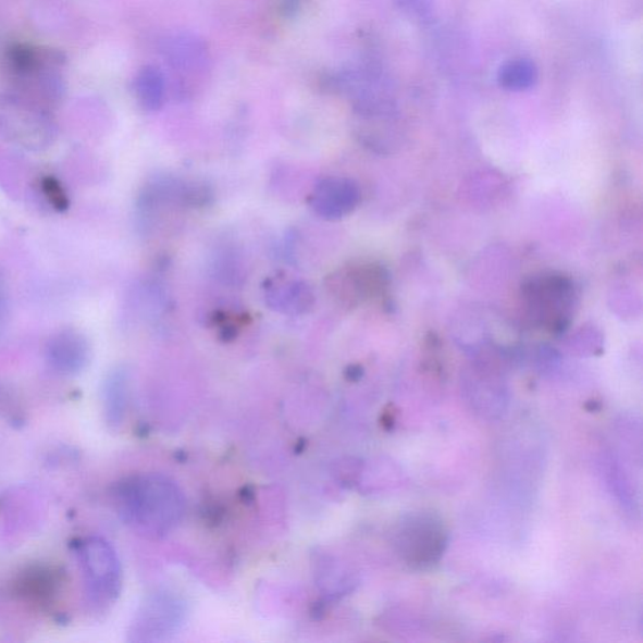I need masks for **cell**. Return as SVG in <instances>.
I'll use <instances>...</instances> for the list:
<instances>
[{
  "instance_id": "cell-1",
  "label": "cell",
  "mask_w": 643,
  "mask_h": 643,
  "mask_svg": "<svg viewBox=\"0 0 643 643\" xmlns=\"http://www.w3.org/2000/svg\"><path fill=\"white\" fill-rule=\"evenodd\" d=\"M111 498L118 516L146 539H164L181 524L186 509L184 492L173 479L143 473L121 479Z\"/></svg>"
},
{
  "instance_id": "cell-15",
  "label": "cell",
  "mask_w": 643,
  "mask_h": 643,
  "mask_svg": "<svg viewBox=\"0 0 643 643\" xmlns=\"http://www.w3.org/2000/svg\"><path fill=\"white\" fill-rule=\"evenodd\" d=\"M11 306L10 298L3 286H0V335L5 329L8 320H10Z\"/></svg>"
},
{
  "instance_id": "cell-8",
  "label": "cell",
  "mask_w": 643,
  "mask_h": 643,
  "mask_svg": "<svg viewBox=\"0 0 643 643\" xmlns=\"http://www.w3.org/2000/svg\"><path fill=\"white\" fill-rule=\"evenodd\" d=\"M265 305L286 316H304L312 311L316 296L305 281L273 276L263 286Z\"/></svg>"
},
{
  "instance_id": "cell-5",
  "label": "cell",
  "mask_w": 643,
  "mask_h": 643,
  "mask_svg": "<svg viewBox=\"0 0 643 643\" xmlns=\"http://www.w3.org/2000/svg\"><path fill=\"white\" fill-rule=\"evenodd\" d=\"M161 53L170 71L182 85L203 75L209 67L210 54L203 40L190 32H177L161 44Z\"/></svg>"
},
{
  "instance_id": "cell-4",
  "label": "cell",
  "mask_w": 643,
  "mask_h": 643,
  "mask_svg": "<svg viewBox=\"0 0 643 643\" xmlns=\"http://www.w3.org/2000/svg\"><path fill=\"white\" fill-rule=\"evenodd\" d=\"M397 544L407 565L429 568L437 564L447 545V532L441 518L430 512L407 516L397 532Z\"/></svg>"
},
{
  "instance_id": "cell-11",
  "label": "cell",
  "mask_w": 643,
  "mask_h": 643,
  "mask_svg": "<svg viewBox=\"0 0 643 643\" xmlns=\"http://www.w3.org/2000/svg\"><path fill=\"white\" fill-rule=\"evenodd\" d=\"M61 582L60 572L54 571L53 568L32 567L22 572L15 581V592L24 599L36 602L37 605H46V602L55 597Z\"/></svg>"
},
{
  "instance_id": "cell-2",
  "label": "cell",
  "mask_w": 643,
  "mask_h": 643,
  "mask_svg": "<svg viewBox=\"0 0 643 643\" xmlns=\"http://www.w3.org/2000/svg\"><path fill=\"white\" fill-rule=\"evenodd\" d=\"M89 602L101 609L118 601L122 590V567L118 552L99 535L85 536L72 544Z\"/></svg>"
},
{
  "instance_id": "cell-6",
  "label": "cell",
  "mask_w": 643,
  "mask_h": 643,
  "mask_svg": "<svg viewBox=\"0 0 643 643\" xmlns=\"http://www.w3.org/2000/svg\"><path fill=\"white\" fill-rule=\"evenodd\" d=\"M361 201L360 186L353 178L329 176L316 184L309 206L325 221H339L354 213Z\"/></svg>"
},
{
  "instance_id": "cell-16",
  "label": "cell",
  "mask_w": 643,
  "mask_h": 643,
  "mask_svg": "<svg viewBox=\"0 0 643 643\" xmlns=\"http://www.w3.org/2000/svg\"><path fill=\"white\" fill-rule=\"evenodd\" d=\"M299 5L300 0H283L282 12L287 17H290V15H295L298 12Z\"/></svg>"
},
{
  "instance_id": "cell-10",
  "label": "cell",
  "mask_w": 643,
  "mask_h": 643,
  "mask_svg": "<svg viewBox=\"0 0 643 643\" xmlns=\"http://www.w3.org/2000/svg\"><path fill=\"white\" fill-rule=\"evenodd\" d=\"M385 276L381 268L363 265L354 268V270H347V272L339 273L336 276H331L330 287L337 298L351 304L354 300L369 297L373 293H376L382 284H384Z\"/></svg>"
},
{
  "instance_id": "cell-7",
  "label": "cell",
  "mask_w": 643,
  "mask_h": 643,
  "mask_svg": "<svg viewBox=\"0 0 643 643\" xmlns=\"http://www.w3.org/2000/svg\"><path fill=\"white\" fill-rule=\"evenodd\" d=\"M46 360L62 376H76L91 361V345L84 333L75 329H64L48 339Z\"/></svg>"
},
{
  "instance_id": "cell-9",
  "label": "cell",
  "mask_w": 643,
  "mask_h": 643,
  "mask_svg": "<svg viewBox=\"0 0 643 643\" xmlns=\"http://www.w3.org/2000/svg\"><path fill=\"white\" fill-rule=\"evenodd\" d=\"M133 378L125 366H119L106 376L102 385L104 420L112 430L124 425L132 405Z\"/></svg>"
},
{
  "instance_id": "cell-12",
  "label": "cell",
  "mask_w": 643,
  "mask_h": 643,
  "mask_svg": "<svg viewBox=\"0 0 643 643\" xmlns=\"http://www.w3.org/2000/svg\"><path fill=\"white\" fill-rule=\"evenodd\" d=\"M135 92L138 102H140L145 110H160L162 104H164L166 96L165 76L157 67H144L136 76Z\"/></svg>"
},
{
  "instance_id": "cell-13",
  "label": "cell",
  "mask_w": 643,
  "mask_h": 643,
  "mask_svg": "<svg viewBox=\"0 0 643 643\" xmlns=\"http://www.w3.org/2000/svg\"><path fill=\"white\" fill-rule=\"evenodd\" d=\"M539 67L528 59L508 61L498 71V84L508 91H527L539 83Z\"/></svg>"
},
{
  "instance_id": "cell-3",
  "label": "cell",
  "mask_w": 643,
  "mask_h": 643,
  "mask_svg": "<svg viewBox=\"0 0 643 643\" xmlns=\"http://www.w3.org/2000/svg\"><path fill=\"white\" fill-rule=\"evenodd\" d=\"M189 616L187 601L175 591L159 590L145 597L128 629V641L162 642L181 631Z\"/></svg>"
},
{
  "instance_id": "cell-14",
  "label": "cell",
  "mask_w": 643,
  "mask_h": 643,
  "mask_svg": "<svg viewBox=\"0 0 643 643\" xmlns=\"http://www.w3.org/2000/svg\"><path fill=\"white\" fill-rule=\"evenodd\" d=\"M40 191L50 206L63 213L71 207L70 195L61 181L53 175H47L40 181Z\"/></svg>"
}]
</instances>
